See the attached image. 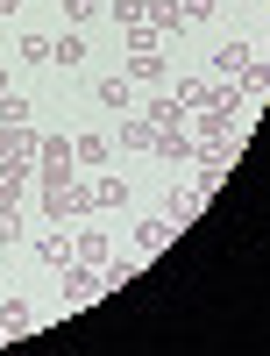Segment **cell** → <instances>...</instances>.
<instances>
[{"mask_svg": "<svg viewBox=\"0 0 270 356\" xmlns=\"http://www.w3.org/2000/svg\"><path fill=\"white\" fill-rule=\"evenodd\" d=\"M78 164H71V136H36V186H71Z\"/></svg>", "mask_w": 270, "mask_h": 356, "instance_id": "cell-1", "label": "cell"}, {"mask_svg": "<svg viewBox=\"0 0 270 356\" xmlns=\"http://www.w3.org/2000/svg\"><path fill=\"white\" fill-rule=\"evenodd\" d=\"M28 257H36V264H50V271H65V264H71V235L57 228V221L28 228Z\"/></svg>", "mask_w": 270, "mask_h": 356, "instance_id": "cell-2", "label": "cell"}, {"mask_svg": "<svg viewBox=\"0 0 270 356\" xmlns=\"http://www.w3.org/2000/svg\"><path fill=\"white\" fill-rule=\"evenodd\" d=\"M28 193H36V157H0V200L28 207Z\"/></svg>", "mask_w": 270, "mask_h": 356, "instance_id": "cell-3", "label": "cell"}, {"mask_svg": "<svg viewBox=\"0 0 270 356\" xmlns=\"http://www.w3.org/2000/svg\"><path fill=\"white\" fill-rule=\"evenodd\" d=\"M100 271H93V264H65V307H85V300H100Z\"/></svg>", "mask_w": 270, "mask_h": 356, "instance_id": "cell-4", "label": "cell"}, {"mask_svg": "<svg viewBox=\"0 0 270 356\" xmlns=\"http://www.w3.org/2000/svg\"><path fill=\"white\" fill-rule=\"evenodd\" d=\"M249 57H256V43L235 36V43H221V50H214V72H206V79H242V72H249Z\"/></svg>", "mask_w": 270, "mask_h": 356, "instance_id": "cell-5", "label": "cell"}, {"mask_svg": "<svg viewBox=\"0 0 270 356\" xmlns=\"http://www.w3.org/2000/svg\"><path fill=\"white\" fill-rule=\"evenodd\" d=\"M171 235H178V228H171L164 214H142V221H135V257H157Z\"/></svg>", "mask_w": 270, "mask_h": 356, "instance_id": "cell-6", "label": "cell"}, {"mask_svg": "<svg viewBox=\"0 0 270 356\" xmlns=\"http://www.w3.org/2000/svg\"><path fill=\"white\" fill-rule=\"evenodd\" d=\"M128 86H164V57L157 50H128V72H121Z\"/></svg>", "mask_w": 270, "mask_h": 356, "instance_id": "cell-7", "label": "cell"}, {"mask_svg": "<svg viewBox=\"0 0 270 356\" xmlns=\"http://www.w3.org/2000/svg\"><path fill=\"white\" fill-rule=\"evenodd\" d=\"M50 65H85V29H65V36H50Z\"/></svg>", "mask_w": 270, "mask_h": 356, "instance_id": "cell-8", "label": "cell"}, {"mask_svg": "<svg viewBox=\"0 0 270 356\" xmlns=\"http://www.w3.org/2000/svg\"><path fill=\"white\" fill-rule=\"evenodd\" d=\"M71 264H93V271H100V264H107V235L100 228H78L71 235Z\"/></svg>", "mask_w": 270, "mask_h": 356, "instance_id": "cell-9", "label": "cell"}, {"mask_svg": "<svg viewBox=\"0 0 270 356\" xmlns=\"http://www.w3.org/2000/svg\"><path fill=\"white\" fill-rule=\"evenodd\" d=\"M85 186H93V214H107V207H121V200H128V178H100V171H93Z\"/></svg>", "mask_w": 270, "mask_h": 356, "instance_id": "cell-10", "label": "cell"}, {"mask_svg": "<svg viewBox=\"0 0 270 356\" xmlns=\"http://www.w3.org/2000/svg\"><path fill=\"white\" fill-rule=\"evenodd\" d=\"M121 150H157V122L149 114H128L121 122Z\"/></svg>", "mask_w": 270, "mask_h": 356, "instance_id": "cell-11", "label": "cell"}, {"mask_svg": "<svg viewBox=\"0 0 270 356\" xmlns=\"http://www.w3.org/2000/svg\"><path fill=\"white\" fill-rule=\"evenodd\" d=\"M93 100H100L107 114H128V107H135V86H128V79H100V93H93Z\"/></svg>", "mask_w": 270, "mask_h": 356, "instance_id": "cell-12", "label": "cell"}, {"mask_svg": "<svg viewBox=\"0 0 270 356\" xmlns=\"http://www.w3.org/2000/svg\"><path fill=\"white\" fill-rule=\"evenodd\" d=\"M71 164L78 171H100L107 164V136H71Z\"/></svg>", "mask_w": 270, "mask_h": 356, "instance_id": "cell-13", "label": "cell"}, {"mask_svg": "<svg viewBox=\"0 0 270 356\" xmlns=\"http://www.w3.org/2000/svg\"><path fill=\"white\" fill-rule=\"evenodd\" d=\"M0 129H36V107L22 93H0Z\"/></svg>", "mask_w": 270, "mask_h": 356, "instance_id": "cell-14", "label": "cell"}, {"mask_svg": "<svg viewBox=\"0 0 270 356\" xmlns=\"http://www.w3.org/2000/svg\"><path fill=\"white\" fill-rule=\"evenodd\" d=\"M142 114H149L157 129H185V107H178L171 93H149V107H142Z\"/></svg>", "mask_w": 270, "mask_h": 356, "instance_id": "cell-15", "label": "cell"}, {"mask_svg": "<svg viewBox=\"0 0 270 356\" xmlns=\"http://www.w3.org/2000/svg\"><path fill=\"white\" fill-rule=\"evenodd\" d=\"M157 157H171V164H192V136H185V129H157Z\"/></svg>", "mask_w": 270, "mask_h": 356, "instance_id": "cell-16", "label": "cell"}, {"mask_svg": "<svg viewBox=\"0 0 270 356\" xmlns=\"http://www.w3.org/2000/svg\"><path fill=\"white\" fill-rule=\"evenodd\" d=\"M0 243H28V207H8V200H0Z\"/></svg>", "mask_w": 270, "mask_h": 356, "instance_id": "cell-17", "label": "cell"}, {"mask_svg": "<svg viewBox=\"0 0 270 356\" xmlns=\"http://www.w3.org/2000/svg\"><path fill=\"white\" fill-rule=\"evenodd\" d=\"M0 157H36V129H0Z\"/></svg>", "mask_w": 270, "mask_h": 356, "instance_id": "cell-18", "label": "cell"}, {"mask_svg": "<svg viewBox=\"0 0 270 356\" xmlns=\"http://www.w3.org/2000/svg\"><path fill=\"white\" fill-rule=\"evenodd\" d=\"M199 207H206V200H199V193L185 186V193L171 200V214H164V221H171V228H185V221H199Z\"/></svg>", "mask_w": 270, "mask_h": 356, "instance_id": "cell-19", "label": "cell"}, {"mask_svg": "<svg viewBox=\"0 0 270 356\" xmlns=\"http://www.w3.org/2000/svg\"><path fill=\"white\" fill-rule=\"evenodd\" d=\"M8 335H28V300H8V307H0V342H8Z\"/></svg>", "mask_w": 270, "mask_h": 356, "instance_id": "cell-20", "label": "cell"}, {"mask_svg": "<svg viewBox=\"0 0 270 356\" xmlns=\"http://www.w3.org/2000/svg\"><path fill=\"white\" fill-rule=\"evenodd\" d=\"M214 8H221V0H178V22H185V29H206Z\"/></svg>", "mask_w": 270, "mask_h": 356, "instance_id": "cell-21", "label": "cell"}, {"mask_svg": "<svg viewBox=\"0 0 270 356\" xmlns=\"http://www.w3.org/2000/svg\"><path fill=\"white\" fill-rule=\"evenodd\" d=\"M22 65H50V36H43V29H28V36H22Z\"/></svg>", "mask_w": 270, "mask_h": 356, "instance_id": "cell-22", "label": "cell"}, {"mask_svg": "<svg viewBox=\"0 0 270 356\" xmlns=\"http://www.w3.org/2000/svg\"><path fill=\"white\" fill-rule=\"evenodd\" d=\"M178 107H185V114H199L206 107V79H178V93H171Z\"/></svg>", "mask_w": 270, "mask_h": 356, "instance_id": "cell-23", "label": "cell"}, {"mask_svg": "<svg viewBox=\"0 0 270 356\" xmlns=\"http://www.w3.org/2000/svg\"><path fill=\"white\" fill-rule=\"evenodd\" d=\"M93 15H100V0H65V22H71V29H85Z\"/></svg>", "mask_w": 270, "mask_h": 356, "instance_id": "cell-24", "label": "cell"}, {"mask_svg": "<svg viewBox=\"0 0 270 356\" xmlns=\"http://www.w3.org/2000/svg\"><path fill=\"white\" fill-rule=\"evenodd\" d=\"M114 22H121V29H135V22H142V0H114Z\"/></svg>", "mask_w": 270, "mask_h": 356, "instance_id": "cell-25", "label": "cell"}, {"mask_svg": "<svg viewBox=\"0 0 270 356\" xmlns=\"http://www.w3.org/2000/svg\"><path fill=\"white\" fill-rule=\"evenodd\" d=\"M15 8H22V0H0V22H8V15H15Z\"/></svg>", "mask_w": 270, "mask_h": 356, "instance_id": "cell-26", "label": "cell"}, {"mask_svg": "<svg viewBox=\"0 0 270 356\" xmlns=\"http://www.w3.org/2000/svg\"><path fill=\"white\" fill-rule=\"evenodd\" d=\"M0 93H8V65H0Z\"/></svg>", "mask_w": 270, "mask_h": 356, "instance_id": "cell-27", "label": "cell"}]
</instances>
